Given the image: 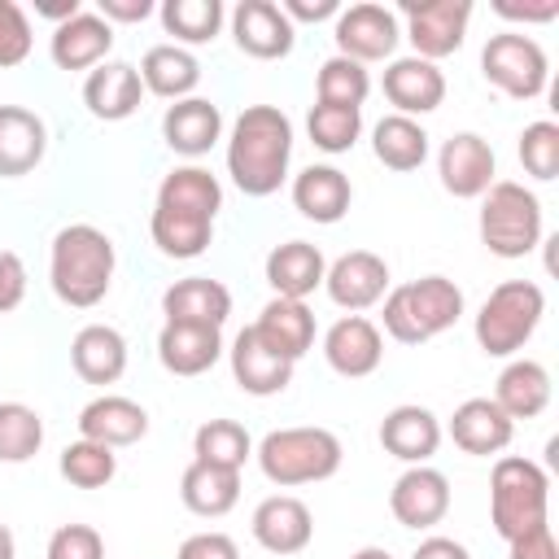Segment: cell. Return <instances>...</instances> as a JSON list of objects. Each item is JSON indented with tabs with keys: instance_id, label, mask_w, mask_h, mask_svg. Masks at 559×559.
Masks as SVG:
<instances>
[{
	"instance_id": "obj_33",
	"label": "cell",
	"mask_w": 559,
	"mask_h": 559,
	"mask_svg": "<svg viewBox=\"0 0 559 559\" xmlns=\"http://www.w3.org/2000/svg\"><path fill=\"white\" fill-rule=\"evenodd\" d=\"M253 332L284 358H301L310 345H314V314L306 301H293V297H271L253 323Z\"/></svg>"
},
{
	"instance_id": "obj_32",
	"label": "cell",
	"mask_w": 559,
	"mask_h": 559,
	"mask_svg": "<svg viewBox=\"0 0 559 559\" xmlns=\"http://www.w3.org/2000/svg\"><path fill=\"white\" fill-rule=\"evenodd\" d=\"M135 70H140L144 92H153L162 100H188L201 83V61L179 44H153Z\"/></svg>"
},
{
	"instance_id": "obj_17",
	"label": "cell",
	"mask_w": 559,
	"mask_h": 559,
	"mask_svg": "<svg viewBox=\"0 0 559 559\" xmlns=\"http://www.w3.org/2000/svg\"><path fill=\"white\" fill-rule=\"evenodd\" d=\"M253 542L271 555H301L314 537V515L293 493H271L253 507Z\"/></svg>"
},
{
	"instance_id": "obj_28",
	"label": "cell",
	"mask_w": 559,
	"mask_h": 559,
	"mask_svg": "<svg viewBox=\"0 0 559 559\" xmlns=\"http://www.w3.org/2000/svg\"><path fill=\"white\" fill-rule=\"evenodd\" d=\"M162 314H166V323L223 328L231 314V293H227V284H218L210 275H188L162 293Z\"/></svg>"
},
{
	"instance_id": "obj_13",
	"label": "cell",
	"mask_w": 559,
	"mask_h": 559,
	"mask_svg": "<svg viewBox=\"0 0 559 559\" xmlns=\"http://www.w3.org/2000/svg\"><path fill=\"white\" fill-rule=\"evenodd\" d=\"M389 511H393V520L402 528H432V524H441L445 511H450V480H445V472H437L428 463L406 467L393 480V489H389Z\"/></svg>"
},
{
	"instance_id": "obj_14",
	"label": "cell",
	"mask_w": 559,
	"mask_h": 559,
	"mask_svg": "<svg viewBox=\"0 0 559 559\" xmlns=\"http://www.w3.org/2000/svg\"><path fill=\"white\" fill-rule=\"evenodd\" d=\"M231 39L245 57H258V61H280L293 52L297 44V26L284 17L280 4L271 0H240L231 9Z\"/></svg>"
},
{
	"instance_id": "obj_21",
	"label": "cell",
	"mask_w": 559,
	"mask_h": 559,
	"mask_svg": "<svg viewBox=\"0 0 559 559\" xmlns=\"http://www.w3.org/2000/svg\"><path fill=\"white\" fill-rule=\"evenodd\" d=\"M140 100H144V83H140V70L131 61H100L96 70H87L83 105L92 118L122 122L140 109Z\"/></svg>"
},
{
	"instance_id": "obj_42",
	"label": "cell",
	"mask_w": 559,
	"mask_h": 559,
	"mask_svg": "<svg viewBox=\"0 0 559 559\" xmlns=\"http://www.w3.org/2000/svg\"><path fill=\"white\" fill-rule=\"evenodd\" d=\"M306 131L310 144L319 153H349L362 135V109H345V105H310L306 114Z\"/></svg>"
},
{
	"instance_id": "obj_6",
	"label": "cell",
	"mask_w": 559,
	"mask_h": 559,
	"mask_svg": "<svg viewBox=\"0 0 559 559\" xmlns=\"http://www.w3.org/2000/svg\"><path fill=\"white\" fill-rule=\"evenodd\" d=\"M546 314V293L533 280H502L476 310V345L489 358H511L528 345Z\"/></svg>"
},
{
	"instance_id": "obj_27",
	"label": "cell",
	"mask_w": 559,
	"mask_h": 559,
	"mask_svg": "<svg viewBox=\"0 0 559 559\" xmlns=\"http://www.w3.org/2000/svg\"><path fill=\"white\" fill-rule=\"evenodd\" d=\"M157 358L170 376H205L223 358V328L201 323H162Z\"/></svg>"
},
{
	"instance_id": "obj_53",
	"label": "cell",
	"mask_w": 559,
	"mask_h": 559,
	"mask_svg": "<svg viewBox=\"0 0 559 559\" xmlns=\"http://www.w3.org/2000/svg\"><path fill=\"white\" fill-rule=\"evenodd\" d=\"M411 559H472V550L454 537H424Z\"/></svg>"
},
{
	"instance_id": "obj_25",
	"label": "cell",
	"mask_w": 559,
	"mask_h": 559,
	"mask_svg": "<svg viewBox=\"0 0 559 559\" xmlns=\"http://www.w3.org/2000/svg\"><path fill=\"white\" fill-rule=\"evenodd\" d=\"M109 48H114V26L87 9L74 13L70 22H61L48 39L57 70H96L100 61H109Z\"/></svg>"
},
{
	"instance_id": "obj_38",
	"label": "cell",
	"mask_w": 559,
	"mask_h": 559,
	"mask_svg": "<svg viewBox=\"0 0 559 559\" xmlns=\"http://www.w3.org/2000/svg\"><path fill=\"white\" fill-rule=\"evenodd\" d=\"M166 35H175L179 48L188 44H210L218 31H223V0H166L157 9Z\"/></svg>"
},
{
	"instance_id": "obj_54",
	"label": "cell",
	"mask_w": 559,
	"mask_h": 559,
	"mask_svg": "<svg viewBox=\"0 0 559 559\" xmlns=\"http://www.w3.org/2000/svg\"><path fill=\"white\" fill-rule=\"evenodd\" d=\"M35 13H39V17H52V22L61 26V22H70L74 13H83V4H79V0H39Z\"/></svg>"
},
{
	"instance_id": "obj_26",
	"label": "cell",
	"mask_w": 559,
	"mask_h": 559,
	"mask_svg": "<svg viewBox=\"0 0 559 559\" xmlns=\"http://www.w3.org/2000/svg\"><path fill=\"white\" fill-rule=\"evenodd\" d=\"M349 201H354L349 175L336 170V166H328V162L306 166V170L293 179V205H297V214L310 218V223H323V227L341 223V218L349 214Z\"/></svg>"
},
{
	"instance_id": "obj_44",
	"label": "cell",
	"mask_w": 559,
	"mask_h": 559,
	"mask_svg": "<svg viewBox=\"0 0 559 559\" xmlns=\"http://www.w3.org/2000/svg\"><path fill=\"white\" fill-rule=\"evenodd\" d=\"M520 166H524L533 179H542V183H550V179L559 175V127H555L550 118L528 122V127L520 131Z\"/></svg>"
},
{
	"instance_id": "obj_39",
	"label": "cell",
	"mask_w": 559,
	"mask_h": 559,
	"mask_svg": "<svg viewBox=\"0 0 559 559\" xmlns=\"http://www.w3.org/2000/svg\"><path fill=\"white\" fill-rule=\"evenodd\" d=\"M192 454H197V463L240 472L245 459L253 454V441H249L245 424H236V419H205L192 437Z\"/></svg>"
},
{
	"instance_id": "obj_1",
	"label": "cell",
	"mask_w": 559,
	"mask_h": 559,
	"mask_svg": "<svg viewBox=\"0 0 559 559\" xmlns=\"http://www.w3.org/2000/svg\"><path fill=\"white\" fill-rule=\"evenodd\" d=\"M293 122L280 105H245L227 135V175L245 197H271L288 179Z\"/></svg>"
},
{
	"instance_id": "obj_8",
	"label": "cell",
	"mask_w": 559,
	"mask_h": 559,
	"mask_svg": "<svg viewBox=\"0 0 559 559\" xmlns=\"http://www.w3.org/2000/svg\"><path fill=\"white\" fill-rule=\"evenodd\" d=\"M480 74L511 100H537L546 92L550 61L533 35L502 31V35H489V44L480 48Z\"/></svg>"
},
{
	"instance_id": "obj_35",
	"label": "cell",
	"mask_w": 559,
	"mask_h": 559,
	"mask_svg": "<svg viewBox=\"0 0 559 559\" xmlns=\"http://www.w3.org/2000/svg\"><path fill=\"white\" fill-rule=\"evenodd\" d=\"M148 236H153L157 253H166V258H175V262H192V258H201V253L210 249V240H214V218L153 205Z\"/></svg>"
},
{
	"instance_id": "obj_47",
	"label": "cell",
	"mask_w": 559,
	"mask_h": 559,
	"mask_svg": "<svg viewBox=\"0 0 559 559\" xmlns=\"http://www.w3.org/2000/svg\"><path fill=\"white\" fill-rule=\"evenodd\" d=\"M26 297V262L13 249H0V314L17 310Z\"/></svg>"
},
{
	"instance_id": "obj_37",
	"label": "cell",
	"mask_w": 559,
	"mask_h": 559,
	"mask_svg": "<svg viewBox=\"0 0 559 559\" xmlns=\"http://www.w3.org/2000/svg\"><path fill=\"white\" fill-rule=\"evenodd\" d=\"M157 205L183 210V214H201V218H218V210H223V183L205 166H175L162 179V188H157Z\"/></svg>"
},
{
	"instance_id": "obj_7",
	"label": "cell",
	"mask_w": 559,
	"mask_h": 559,
	"mask_svg": "<svg viewBox=\"0 0 559 559\" xmlns=\"http://www.w3.org/2000/svg\"><path fill=\"white\" fill-rule=\"evenodd\" d=\"M480 245L493 258H524L542 245V201L515 179H493L480 197Z\"/></svg>"
},
{
	"instance_id": "obj_3",
	"label": "cell",
	"mask_w": 559,
	"mask_h": 559,
	"mask_svg": "<svg viewBox=\"0 0 559 559\" xmlns=\"http://www.w3.org/2000/svg\"><path fill=\"white\" fill-rule=\"evenodd\" d=\"M341 437L332 428H275L258 441L253 459L262 467V476L280 489H297V485H314L341 472Z\"/></svg>"
},
{
	"instance_id": "obj_11",
	"label": "cell",
	"mask_w": 559,
	"mask_h": 559,
	"mask_svg": "<svg viewBox=\"0 0 559 559\" xmlns=\"http://www.w3.org/2000/svg\"><path fill=\"white\" fill-rule=\"evenodd\" d=\"M437 175H441V188L459 201H476L489 192L493 175H498V157L489 148L485 135L476 131H454L441 153H437Z\"/></svg>"
},
{
	"instance_id": "obj_20",
	"label": "cell",
	"mask_w": 559,
	"mask_h": 559,
	"mask_svg": "<svg viewBox=\"0 0 559 559\" xmlns=\"http://www.w3.org/2000/svg\"><path fill=\"white\" fill-rule=\"evenodd\" d=\"M380 87H384V100L402 118L432 114L445 100V74L432 61H424V57H397V61H389Z\"/></svg>"
},
{
	"instance_id": "obj_46",
	"label": "cell",
	"mask_w": 559,
	"mask_h": 559,
	"mask_svg": "<svg viewBox=\"0 0 559 559\" xmlns=\"http://www.w3.org/2000/svg\"><path fill=\"white\" fill-rule=\"evenodd\" d=\"M44 559H105V537L92 524H61L48 537Z\"/></svg>"
},
{
	"instance_id": "obj_24",
	"label": "cell",
	"mask_w": 559,
	"mask_h": 559,
	"mask_svg": "<svg viewBox=\"0 0 559 559\" xmlns=\"http://www.w3.org/2000/svg\"><path fill=\"white\" fill-rule=\"evenodd\" d=\"M48 153V127L35 109L0 105V179L31 175Z\"/></svg>"
},
{
	"instance_id": "obj_16",
	"label": "cell",
	"mask_w": 559,
	"mask_h": 559,
	"mask_svg": "<svg viewBox=\"0 0 559 559\" xmlns=\"http://www.w3.org/2000/svg\"><path fill=\"white\" fill-rule=\"evenodd\" d=\"M323 358H328V367H332L336 376L362 380V376H371V371L380 367V358H384V336H380V328H376L371 319H362V314H341V319L323 332Z\"/></svg>"
},
{
	"instance_id": "obj_15",
	"label": "cell",
	"mask_w": 559,
	"mask_h": 559,
	"mask_svg": "<svg viewBox=\"0 0 559 559\" xmlns=\"http://www.w3.org/2000/svg\"><path fill=\"white\" fill-rule=\"evenodd\" d=\"M227 358H231L236 384H240L249 397H275V393H284V389L293 384V367H297V362L284 358V354H275V349L253 332V323L236 332Z\"/></svg>"
},
{
	"instance_id": "obj_55",
	"label": "cell",
	"mask_w": 559,
	"mask_h": 559,
	"mask_svg": "<svg viewBox=\"0 0 559 559\" xmlns=\"http://www.w3.org/2000/svg\"><path fill=\"white\" fill-rule=\"evenodd\" d=\"M0 559H17V542H13L9 524H0Z\"/></svg>"
},
{
	"instance_id": "obj_19",
	"label": "cell",
	"mask_w": 559,
	"mask_h": 559,
	"mask_svg": "<svg viewBox=\"0 0 559 559\" xmlns=\"http://www.w3.org/2000/svg\"><path fill=\"white\" fill-rule=\"evenodd\" d=\"M441 419L428 411V406H415V402H402L393 406L384 419H380V445L384 454L402 459V463H428L437 450H441Z\"/></svg>"
},
{
	"instance_id": "obj_48",
	"label": "cell",
	"mask_w": 559,
	"mask_h": 559,
	"mask_svg": "<svg viewBox=\"0 0 559 559\" xmlns=\"http://www.w3.org/2000/svg\"><path fill=\"white\" fill-rule=\"evenodd\" d=\"M175 559H240V546L227 533H192L183 537Z\"/></svg>"
},
{
	"instance_id": "obj_2",
	"label": "cell",
	"mask_w": 559,
	"mask_h": 559,
	"mask_svg": "<svg viewBox=\"0 0 559 559\" xmlns=\"http://www.w3.org/2000/svg\"><path fill=\"white\" fill-rule=\"evenodd\" d=\"M114 266H118V253H114V240L92 227V223H70L52 236V249H48V284L52 293L74 306V310H92L105 301L109 284H114Z\"/></svg>"
},
{
	"instance_id": "obj_10",
	"label": "cell",
	"mask_w": 559,
	"mask_h": 559,
	"mask_svg": "<svg viewBox=\"0 0 559 559\" xmlns=\"http://www.w3.org/2000/svg\"><path fill=\"white\" fill-rule=\"evenodd\" d=\"M332 39H336V57H349V61L367 66V61L393 57V48L402 39V26H397V13L384 9V4H349V9L336 13Z\"/></svg>"
},
{
	"instance_id": "obj_9",
	"label": "cell",
	"mask_w": 559,
	"mask_h": 559,
	"mask_svg": "<svg viewBox=\"0 0 559 559\" xmlns=\"http://www.w3.org/2000/svg\"><path fill=\"white\" fill-rule=\"evenodd\" d=\"M402 17H406V39L415 57L437 66L441 57L463 48L472 0H402Z\"/></svg>"
},
{
	"instance_id": "obj_52",
	"label": "cell",
	"mask_w": 559,
	"mask_h": 559,
	"mask_svg": "<svg viewBox=\"0 0 559 559\" xmlns=\"http://www.w3.org/2000/svg\"><path fill=\"white\" fill-rule=\"evenodd\" d=\"M109 26L114 22H144V17H153V0H100V9H96Z\"/></svg>"
},
{
	"instance_id": "obj_34",
	"label": "cell",
	"mask_w": 559,
	"mask_h": 559,
	"mask_svg": "<svg viewBox=\"0 0 559 559\" xmlns=\"http://www.w3.org/2000/svg\"><path fill=\"white\" fill-rule=\"evenodd\" d=\"M179 498L192 515L201 520H218L227 515L236 502H240V472H227V467H210V463H188L183 467V480H179Z\"/></svg>"
},
{
	"instance_id": "obj_30",
	"label": "cell",
	"mask_w": 559,
	"mask_h": 559,
	"mask_svg": "<svg viewBox=\"0 0 559 559\" xmlns=\"http://www.w3.org/2000/svg\"><path fill=\"white\" fill-rule=\"evenodd\" d=\"M70 367L87 384H114L127 371V341L109 323H87L70 341Z\"/></svg>"
},
{
	"instance_id": "obj_5",
	"label": "cell",
	"mask_w": 559,
	"mask_h": 559,
	"mask_svg": "<svg viewBox=\"0 0 559 559\" xmlns=\"http://www.w3.org/2000/svg\"><path fill=\"white\" fill-rule=\"evenodd\" d=\"M489 524L502 542H515L550 524V476L520 454H502L489 476Z\"/></svg>"
},
{
	"instance_id": "obj_12",
	"label": "cell",
	"mask_w": 559,
	"mask_h": 559,
	"mask_svg": "<svg viewBox=\"0 0 559 559\" xmlns=\"http://www.w3.org/2000/svg\"><path fill=\"white\" fill-rule=\"evenodd\" d=\"M323 288H328V297L345 314H358V310L384 301V293H389V262L380 253H371V249H349V253H341L328 266Z\"/></svg>"
},
{
	"instance_id": "obj_56",
	"label": "cell",
	"mask_w": 559,
	"mask_h": 559,
	"mask_svg": "<svg viewBox=\"0 0 559 559\" xmlns=\"http://www.w3.org/2000/svg\"><path fill=\"white\" fill-rule=\"evenodd\" d=\"M349 559H393V555H389L384 546H362V550H354Z\"/></svg>"
},
{
	"instance_id": "obj_22",
	"label": "cell",
	"mask_w": 559,
	"mask_h": 559,
	"mask_svg": "<svg viewBox=\"0 0 559 559\" xmlns=\"http://www.w3.org/2000/svg\"><path fill=\"white\" fill-rule=\"evenodd\" d=\"M162 140L179 157H205L223 140V109L214 100H205V96L175 100L162 114Z\"/></svg>"
},
{
	"instance_id": "obj_18",
	"label": "cell",
	"mask_w": 559,
	"mask_h": 559,
	"mask_svg": "<svg viewBox=\"0 0 559 559\" xmlns=\"http://www.w3.org/2000/svg\"><path fill=\"white\" fill-rule=\"evenodd\" d=\"M450 432V441L463 450V454H476V459H489V454H502L515 437V424L498 411L493 397H467L454 406L450 424L441 428Z\"/></svg>"
},
{
	"instance_id": "obj_43",
	"label": "cell",
	"mask_w": 559,
	"mask_h": 559,
	"mask_svg": "<svg viewBox=\"0 0 559 559\" xmlns=\"http://www.w3.org/2000/svg\"><path fill=\"white\" fill-rule=\"evenodd\" d=\"M57 467H61V476L74 489H105L118 476V454L109 445H96V441L79 437V441H70L61 450V463Z\"/></svg>"
},
{
	"instance_id": "obj_41",
	"label": "cell",
	"mask_w": 559,
	"mask_h": 559,
	"mask_svg": "<svg viewBox=\"0 0 559 559\" xmlns=\"http://www.w3.org/2000/svg\"><path fill=\"white\" fill-rule=\"evenodd\" d=\"M371 92V74L367 66L349 61V57H328L319 66V79H314V96L319 105H345V109H362Z\"/></svg>"
},
{
	"instance_id": "obj_45",
	"label": "cell",
	"mask_w": 559,
	"mask_h": 559,
	"mask_svg": "<svg viewBox=\"0 0 559 559\" xmlns=\"http://www.w3.org/2000/svg\"><path fill=\"white\" fill-rule=\"evenodd\" d=\"M31 17L17 0H0V70H13L31 57Z\"/></svg>"
},
{
	"instance_id": "obj_49",
	"label": "cell",
	"mask_w": 559,
	"mask_h": 559,
	"mask_svg": "<svg viewBox=\"0 0 559 559\" xmlns=\"http://www.w3.org/2000/svg\"><path fill=\"white\" fill-rule=\"evenodd\" d=\"M507 559H559V542H555L550 524H542V528L507 542Z\"/></svg>"
},
{
	"instance_id": "obj_29",
	"label": "cell",
	"mask_w": 559,
	"mask_h": 559,
	"mask_svg": "<svg viewBox=\"0 0 559 559\" xmlns=\"http://www.w3.org/2000/svg\"><path fill=\"white\" fill-rule=\"evenodd\" d=\"M323 275H328V262L310 240H284L266 253V284L275 288V297L306 301L314 288H323Z\"/></svg>"
},
{
	"instance_id": "obj_4",
	"label": "cell",
	"mask_w": 559,
	"mask_h": 559,
	"mask_svg": "<svg viewBox=\"0 0 559 559\" xmlns=\"http://www.w3.org/2000/svg\"><path fill=\"white\" fill-rule=\"evenodd\" d=\"M463 314V288L445 275L406 280L384 293V332L397 345H424L441 332H450Z\"/></svg>"
},
{
	"instance_id": "obj_51",
	"label": "cell",
	"mask_w": 559,
	"mask_h": 559,
	"mask_svg": "<svg viewBox=\"0 0 559 559\" xmlns=\"http://www.w3.org/2000/svg\"><path fill=\"white\" fill-rule=\"evenodd\" d=\"M280 9H284V17H288L293 26H297V22H323V17H336V13H341L336 0H284Z\"/></svg>"
},
{
	"instance_id": "obj_23",
	"label": "cell",
	"mask_w": 559,
	"mask_h": 559,
	"mask_svg": "<svg viewBox=\"0 0 559 559\" xmlns=\"http://www.w3.org/2000/svg\"><path fill=\"white\" fill-rule=\"evenodd\" d=\"M144 432H148V411L140 402H131V397L100 393L79 411V437H87L96 445H109V450L135 445Z\"/></svg>"
},
{
	"instance_id": "obj_31",
	"label": "cell",
	"mask_w": 559,
	"mask_h": 559,
	"mask_svg": "<svg viewBox=\"0 0 559 559\" xmlns=\"http://www.w3.org/2000/svg\"><path fill=\"white\" fill-rule=\"evenodd\" d=\"M493 402L511 424L515 419H537L550 406V371L537 358H511L498 376Z\"/></svg>"
},
{
	"instance_id": "obj_40",
	"label": "cell",
	"mask_w": 559,
	"mask_h": 559,
	"mask_svg": "<svg viewBox=\"0 0 559 559\" xmlns=\"http://www.w3.org/2000/svg\"><path fill=\"white\" fill-rule=\"evenodd\" d=\"M44 445V419L26 402H0V463H26Z\"/></svg>"
},
{
	"instance_id": "obj_50",
	"label": "cell",
	"mask_w": 559,
	"mask_h": 559,
	"mask_svg": "<svg viewBox=\"0 0 559 559\" xmlns=\"http://www.w3.org/2000/svg\"><path fill=\"white\" fill-rule=\"evenodd\" d=\"M498 17L507 22H555L559 17V0H542V4H515V0H498L493 4Z\"/></svg>"
},
{
	"instance_id": "obj_36",
	"label": "cell",
	"mask_w": 559,
	"mask_h": 559,
	"mask_svg": "<svg viewBox=\"0 0 559 559\" xmlns=\"http://www.w3.org/2000/svg\"><path fill=\"white\" fill-rule=\"evenodd\" d=\"M371 153L380 166L389 170H419L428 162V131L415 122V118H402V114H389L371 127Z\"/></svg>"
}]
</instances>
